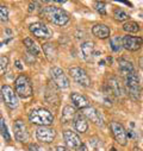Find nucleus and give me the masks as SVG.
<instances>
[{
    "label": "nucleus",
    "mask_w": 143,
    "mask_h": 151,
    "mask_svg": "<svg viewBox=\"0 0 143 151\" xmlns=\"http://www.w3.org/2000/svg\"><path fill=\"white\" fill-rule=\"evenodd\" d=\"M41 14H43L50 23L57 26H64L69 23V16L64 10L56 6L41 7Z\"/></svg>",
    "instance_id": "nucleus-1"
},
{
    "label": "nucleus",
    "mask_w": 143,
    "mask_h": 151,
    "mask_svg": "<svg viewBox=\"0 0 143 151\" xmlns=\"http://www.w3.org/2000/svg\"><path fill=\"white\" fill-rule=\"evenodd\" d=\"M29 120L35 125L49 126L54 123V116L50 111L46 108H37V109H32L29 113Z\"/></svg>",
    "instance_id": "nucleus-2"
},
{
    "label": "nucleus",
    "mask_w": 143,
    "mask_h": 151,
    "mask_svg": "<svg viewBox=\"0 0 143 151\" xmlns=\"http://www.w3.org/2000/svg\"><path fill=\"white\" fill-rule=\"evenodd\" d=\"M125 88L129 96L134 101H138L141 99V86H139V78L136 71L131 73L125 76Z\"/></svg>",
    "instance_id": "nucleus-3"
},
{
    "label": "nucleus",
    "mask_w": 143,
    "mask_h": 151,
    "mask_svg": "<svg viewBox=\"0 0 143 151\" xmlns=\"http://www.w3.org/2000/svg\"><path fill=\"white\" fill-rule=\"evenodd\" d=\"M14 87L17 95L22 99H27L33 94L32 83L26 75H19L14 81Z\"/></svg>",
    "instance_id": "nucleus-4"
},
{
    "label": "nucleus",
    "mask_w": 143,
    "mask_h": 151,
    "mask_svg": "<svg viewBox=\"0 0 143 151\" xmlns=\"http://www.w3.org/2000/svg\"><path fill=\"white\" fill-rule=\"evenodd\" d=\"M69 75L72 76V79H73L79 86L81 87H90L92 85V81H91V78L88 76L87 71L81 68V67H72L69 68Z\"/></svg>",
    "instance_id": "nucleus-5"
},
{
    "label": "nucleus",
    "mask_w": 143,
    "mask_h": 151,
    "mask_svg": "<svg viewBox=\"0 0 143 151\" xmlns=\"http://www.w3.org/2000/svg\"><path fill=\"white\" fill-rule=\"evenodd\" d=\"M1 95H3V99H4V102L5 105L11 108V109H14L18 107L19 105V101H18V95L17 93L13 91V88L9 85H5L1 87Z\"/></svg>",
    "instance_id": "nucleus-6"
},
{
    "label": "nucleus",
    "mask_w": 143,
    "mask_h": 151,
    "mask_svg": "<svg viewBox=\"0 0 143 151\" xmlns=\"http://www.w3.org/2000/svg\"><path fill=\"white\" fill-rule=\"evenodd\" d=\"M50 76L54 81V83L58 87V88H68L70 82L69 79L67 78V75L63 73V70L58 67H53L50 68Z\"/></svg>",
    "instance_id": "nucleus-7"
},
{
    "label": "nucleus",
    "mask_w": 143,
    "mask_h": 151,
    "mask_svg": "<svg viewBox=\"0 0 143 151\" xmlns=\"http://www.w3.org/2000/svg\"><path fill=\"white\" fill-rule=\"evenodd\" d=\"M110 129H111V132L113 134L115 140L119 145L125 146L128 144V136H126V131L123 127V125L117 123V122H111L110 123Z\"/></svg>",
    "instance_id": "nucleus-8"
},
{
    "label": "nucleus",
    "mask_w": 143,
    "mask_h": 151,
    "mask_svg": "<svg viewBox=\"0 0 143 151\" xmlns=\"http://www.w3.org/2000/svg\"><path fill=\"white\" fill-rule=\"evenodd\" d=\"M29 30L30 32L35 36V37H37V38H41V40H49L50 37H51V31L50 29L43 24V23H32L30 26H29Z\"/></svg>",
    "instance_id": "nucleus-9"
},
{
    "label": "nucleus",
    "mask_w": 143,
    "mask_h": 151,
    "mask_svg": "<svg viewBox=\"0 0 143 151\" xmlns=\"http://www.w3.org/2000/svg\"><path fill=\"white\" fill-rule=\"evenodd\" d=\"M13 131H14V137L18 142L20 143H26L30 138L27 127L25 125V123L22 119H17L13 124Z\"/></svg>",
    "instance_id": "nucleus-10"
},
{
    "label": "nucleus",
    "mask_w": 143,
    "mask_h": 151,
    "mask_svg": "<svg viewBox=\"0 0 143 151\" xmlns=\"http://www.w3.org/2000/svg\"><path fill=\"white\" fill-rule=\"evenodd\" d=\"M56 137V131L49 126H40L36 130V138L42 143H51Z\"/></svg>",
    "instance_id": "nucleus-11"
},
{
    "label": "nucleus",
    "mask_w": 143,
    "mask_h": 151,
    "mask_svg": "<svg viewBox=\"0 0 143 151\" xmlns=\"http://www.w3.org/2000/svg\"><path fill=\"white\" fill-rule=\"evenodd\" d=\"M122 41H123V48L126 49L128 51H137L143 44V38L137 36L126 35L122 38Z\"/></svg>",
    "instance_id": "nucleus-12"
},
{
    "label": "nucleus",
    "mask_w": 143,
    "mask_h": 151,
    "mask_svg": "<svg viewBox=\"0 0 143 151\" xmlns=\"http://www.w3.org/2000/svg\"><path fill=\"white\" fill-rule=\"evenodd\" d=\"M82 114L86 117V119H90L93 124L103 127L104 126V119H103V116L100 114V112L98 109H95L94 107H87V108H84L82 109Z\"/></svg>",
    "instance_id": "nucleus-13"
},
{
    "label": "nucleus",
    "mask_w": 143,
    "mask_h": 151,
    "mask_svg": "<svg viewBox=\"0 0 143 151\" xmlns=\"http://www.w3.org/2000/svg\"><path fill=\"white\" fill-rule=\"evenodd\" d=\"M63 138H64V143L70 149H74V147H78L81 145V139L79 137L78 133H75L74 131H70V130H67L63 132Z\"/></svg>",
    "instance_id": "nucleus-14"
},
{
    "label": "nucleus",
    "mask_w": 143,
    "mask_h": 151,
    "mask_svg": "<svg viewBox=\"0 0 143 151\" xmlns=\"http://www.w3.org/2000/svg\"><path fill=\"white\" fill-rule=\"evenodd\" d=\"M70 100H72V102H73L74 107H77V108L84 109V108L90 107V102H88L87 98L85 95L80 94V93H77V92L72 93L70 94Z\"/></svg>",
    "instance_id": "nucleus-15"
},
{
    "label": "nucleus",
    "mask_w": 143,
    "mask_h": 151,
    "mask_svg": "<svg viewBox=\"0 0 143 151\" xmlns=\"http://www.w3.org/2000/svg\"><path fill=\"white\" fill-rule=\"evenodd\" d=\"M81 54H82V57L86 62H92L93 61V57L95 56L94 54V43L91 42V41H87L85 43L81 44Z\"/></svg>",
    "instance_id": "nucleus-16"
},
{
    "label": "nucleus",
    "mask_w": 143,
    "mask_h": 151,
    "mask_svg": "<svg viewBox=\"0 0 143 151\" xmlns=\"http://www.w3.org/2000/svg\"><path fill=\"white\" fill-rule=\"evenodd\" d=\"M92 33L100 40H106L110 37V29L105 24H95L92 27Z\"/></svg>",
    "instance_id": "nucleus-17"
},
{
    "label": "nucleus",
    "mask_w": 143,
    "mask_h": 151,
    "mask_svg": "<svg viewBox=\"0 0 143 151\" xmlns=\"http://www.w3.org/2000/svg\"><path fill=\"white\" fill-rule=\"evenodd\" d=\"M42 49H43V52H44L46 58H47L49 62H54V61H56L58 51H57V48H56V45H55L54 43L48 42V43L43 44Z\"/></svg>",
    "instance_id": "nucleus-18"
},
{
    "label": "nucleus",
    "mask_w": 143,
    "mask_h": 151,
    "mask_svg": "<svg viewBox=\"0 0 143 151\" xmlns=\"http://www.w3.org/2000/svg\"><path fill=\"white\" fill-rule=\"evenodd\" d=\"M107 87L110 88L111 93H112V94H113V96H116V98H122V96L124 95L123 88H122V86H121V83H119L118 79H117V78H115V76L110 78L109 83H107Z\"/></svg>",
    "instance_id": "nucleus-19"
},
{
    "label": "nucleus",
    "mask_w": 143,
    "mask_h": 151,
    "mask_svg": "<svg viewBox=\"0 0 143 151\" xmlns=\"http://www.w3.org/2000/svg\"><path fill=\"white\" fill-rule=\"evenodd\" d=\"M74 127L79 133H85L88 130V122H87L86 117L82 114V113H79V114L75 116V118H74Z\"/></svg>",
    "instance_id": "nucleus-20"
},
{
    "label": "nucleus",
    "mask_w": 143,
    "mask_h": 151,
    "mask_svg": "<svg viewBox=\"0 0 143 151\" xmlns=\"http://www.w3.org/2000/svg\"><path fill=\"white\" fill-rule=\"evenodd\" d=\"M77 116V109L74 106H64V108L62 109V114H61V123L62 124H67L72 120H74Z\"/></svg>",
    "instance_id": "nucleus-21"
},
{
    "label": "nucleus",
    "mask_w": 143,
    "mask_h": 151,
    "mask_svg": "<svg viewBox=\"0 0 143 151\" xmlns=\"http://www.w3.org/2000/svg\"><path fill=\"white\" fill-rule=\"evenodd\" d=\"M118 63H119V71L124 78L135 71V68H134V64L131 61H128L125 58H121V60H118Z\"/></svg>",
    "instance_id": "nucleus-22"
},
{
    "label": "nucleus",
    "mask_w": 143,
    "mask_h": 151,
    "mask_svg": "<svg viewBox=\"0 0 143 151\" xmlns=\"http://www.w3.org/2000/svg\"><path fill=\"white\" fill-rule=\"evenodd\" d=\"M23 43H24V45H25V48H26V50H27V52H29L30 55H32V56H38V55H41V50H40L38 45L36 44V42H33V40H31L30 37L25 38V40L23 41Z\"/></svg>",
    "instance_id": "nucleus-23"
},
{
    "label": "nucleus",
    "mask_w": 143,
    "mask_h": 151,
    "mask_svg": "<svg viewBox=\"0 0 143 151\" xmlns=\"http://www.w3.org/2000/svg\"><path fill=\"white\" fill-rule=\"evenodd\" d=\"M46 101L49 104V105H53V104H56V106L58 105V95H57V92L55 91L54 87H51V85L48 87L47 89V93H46Z\"/></svg>",
    "instance_id": "nucleus-24"
},
{
    "label": "nucleus",
    "mask_w": 143,
    "mask_h": 151,
    "mask_svg": "<svg viewBox=\"0 0 143 151\" xmlns=\"http://www.w3.org/2000/svg\"><path fill=\"white\" fill-rule=\"evenodd\" d=\"M123 37L121 36H113L112 38L110 40V47L115 52H119L123 48V41H122Z\"/></svg>",
    "instance_id": "nucleus-25"
},
{
    "label": "nucleus",
    "mask_w": 143,
    "mask_h": 151,
    "mask_svg": "<svg viewBox=\"0 0 143 151\" xmlns=\"http://www.w3.org/2000/svg\"><path fill=\"white\" fill-rule=\"evenodd\" d=\"M123 30L125 32H128V33H136V32L139 31V25H138V23L132 22V20L131 22H126L123 25Z\"/></svg>",
    "instance_id": "nucleus-26"
},
{
    "label": "nucleus",
    "mask_w": 143,
    "mask_h": 151,
    "mask_svg": "<svg viewBox=\"0 0 143 151\" xmlns=\"http://www.w3.org/2000/svg\"><path fill=\"white\" fill-rule=\"evenodd\" d=\"M0 131H1V136L4 137V139L6 142H10L11 140V136H10L9 130H7V125L5 124V120L3 118L0 119Z\"/></svg>",
    "instance_id": "nucleus-27"
},
{
    "label": "nucleus",
    "mask_w": 143,
    "mask_h": 151,
    "mask_svg": "<svg viewBox=\"0 0 143 151\" xmlns=\"http://www.w3.org/2000/svg\"><path fill=\"white\" fill-rule=\"evenodd\" d=\"M113 17L118 22H124V20H126L129 18V14L122 9H116L115 12H113Z\"/></svg>",
    "instance_id": "nucleus-28"
},
{
    "label": "nucleus",
    "mask_w": 143,
    "mask_h": 151,
    "mask_svg": "<svg viewBox=\"0 0 143 151\" xmlns=\"http://www.w3.org/2000/svg\"><path fill=\"white\" fill-rule=\"evenodd\" d=\"M9 65V57L7 56H0V76L6 73Z\"/></svg>",
    "instance_id": "nucleus-29"
},
{
    "label": "nucleus",
    "mask_w": 143,
    "mask_h": 151,
    "mask_svg": "<svg viewBox=\"0 0 143 151\" xmlns=\"http://www.w3.org/2000/svg\"><path fill=\"white\" fill-rule=\"evenodd\" d=\"M94 9H95V11L99 14H101V16H105L106 14V7H105V4L103 1H97L94 4Z\"/></svg>",
    "instance_id": "nucleus-30"
},
{
    "label": "nucleus",
    "mask_w": 143,
    "mask_h": 151,
    "mask_svg": "<svg viewBox=\"0 0 143 151\" xmlns=\"http://www.w3.org/2000/svg\"><path fill=\"white\" fill-rule=\"evenodd\" d=\"M0 20L1 22L9 20V10L6 6H0Z\"/></svg>",
    "instance_id": "nucleus-31"
},
{
    "label": "nucleus",
    "mask_w": 143,
    "mask_h": 151,
    "mask_svg": "<svg viewBox=\"0 0 143 151\" xmlns=\"http://www.w3.org/2000/svg\"><path fill=\"white\" fill-rule=\"evenodd\" d=\"M90 145L93 149H97V147H99L101 145V142H100V139L98 137H92V138H90Z\"/></svg>",
    "instance_id": "nucleus-32"
},
{
    "label": "nucleus",
    "mask_w": 143,
    "mask_h": 151,
    "mask_svg": "<svg viewBox=\"0 0 143 151\" xmlns=\"http://www.w3.org/2000/svg\"><path fill=\"white\" fill-rule=\"evenodd\" d=\"M51 150H53V151H70L68 147H66V146H62V145H57V146L53 147Z\"/></svg>",
    "instance_id": "nucleus-33"
},
{
    "label": "nucleus",
    "mask_w": 143,
    "mask_h": 151,
    "mask_svg": "<svg viewBox=\"0 0 143 151\" xmlns=\"http://www.w3.org/2000/svg\"><path fill=\"white\" fill-rule=\"evenodd\" d=\"M37 3H30V5H29V11L30 12H32V11H35V10H37Z\"/></svg>",
    "instance_id": "nucleus-34"
},
{
    "label": "nucleus",
    "mask_w": 143,
    "mask_h": 151,
    "mask_svg": "<svg viewBox=\"0 0 143 151\" xmlns=\"http://www.w3.org/2000/svg\"><path fill=\"white\" fill-rule=\"evenodd\" d=\"M77 151H88V149H87V146L85 144H81L80 146L77 147Z\"/></svg>",
    "instance_id": "nucleus-35"
},
{
    "label": "nucleus",
    "mask_w": 143,
    "mask_h": 151,
    "mask_svg": "<svg viewBox=\"0 0 143 151\" xmlns=\"http://www.w3.org/2000/svg\"><path fill=\"white\" fill-rule=\"evenodd\" d=\"M29 149H30V151H38V147L36 146L35 144H30L29 145Z\"/></svg>",
    "instance_id": "nucleus-36"
},
{
    "label": "nucleus",
    "mask_w": 143,
    "mask_h": 151,
    "mask_svg": "<svg viewBox=\"0 0 143 151\" xmlns=\"http://www.w3.org/2000/svg\"><path fill=\"white\" fill-rule=\"evenodd\" d=\"M16 67H17L19 70H22V69H23V65H22V63H20V61H19V60H17V61H16Z\"/></svg>",
    "instance_id": "nucleus-37"
},
{
    "label": "nucleus",
    "mask_w": 143,
    "mask_h": 151,
    "mask_svg": "<svg viewBox=\"0 0 143 151\" xmlns=\"http://www.w3.org/2000/svg\"><path fill=\"white\" fill-rule=\"evenodd\" d=\"M139 67L143 69V57H141V58H139Z\"/></svg>",
    "instance_id": "nucleus-38"
},
{
    "label": "nucleus",
    "mask_w": 143,
    "mask_h": 151,
    "mask_svg": "<svg viewBox=\"0 0 143 151\" xmlns=\"http://www.w3.org/2000/svg\"><path fill=\"white\" fill-rule=\"evenodd\" d=\"M111 151H116V149H115V147H112V149H111Z\"/></svg>",
    "instance_id": "nucleus-39"
},
{
    "label": "nucleus",
    "mask_w": 143,
    "mask_h": 151,
    "mask_svg": "<svg viewBox=\"0 0 143 151\" xmlns=\"http://www.w3.org/2000/svg\"><path fill=\"white\" fill-rule=\"evenodd\" d=\"M1 45H3V44H1V43H0V47H1Z\"/></svg>",
    "instance_id": "nucleus-40"
}]
</instances>
